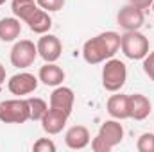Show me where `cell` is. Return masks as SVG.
Here are the masks:
<instances>
[{"label": "cell", "instance_id": "10", "mask_svg": "<svg viewBox=\"0 0 154 152\" xmlns=\"http://www.w3.org/2000/svg\"><path fill=\"white\" fill-rule=\"evenodd\" d=\"M70 114H66L61 109H56V108H48L47 113L41 116V127L47 134H59L63 131V127L66 125V120H68Z\"/></svg>", "mask_w": 154, "mask_h": 152}, {"label": "cell", "instance_id": "20", "mask_svg": "<svg viewBox=\"0 0 154 152\" xmlns=\"http://www.w3.org/2000/svg\"><path fill=\"white\" fill-rule=\"evenodd\" d=\"M41 9H45L47 13H54V11H61L65 5V0H36Z\"/></svg>", "mask_w": 154, "mask_h": 152}, {"label": "cell", "instance_id": "13", "mask_svg": "<svg viewBox=\"0 0 154 152\" xmlns=\"http://www.w3.org/2000/svg\"><path fill=\"white\" fill-rule=\"evenodd\" d=\"M65 143L72 150H82L90 143V131L84 125H74L65 134Z\"/></svg>", "mask_w": 154, "mask_h": 152}, {"label": "cell", "instance_id": "1", "mask_svg": "<svg viewBox=\"0 0 154 152\" xmlns=\"http://www.w3.org/2000/svg\"><path fill=\"white\" fill-rule=\"evenodd\" d=\"M120 48V34L106 31L88 39L82 47V57L88 65H99L115 56Z\"/></svg>", "mask_w": 154, "mask_h": 152}, {"label": "cell", "instance_id": "23", "mask_svg": "<svg viewBox=\"0 0 154 152\" xmlns=\"http://www.w3.org/2000/svg\"><path fill=\"white\" fill-rule=\"evenodd\" d=\"M91 149H93V152H109L111 150V147H109L99 134L91 140Z\"/></svg>", "mask_w": 154, "mask_h": 152}, {"label": "cell", "instance_id": "26", "mask_svg": "<svg viewBox=\"0 0 154 152\" xmlns=\"http://www.w3.org/2000/svg\"><path fill=\"white\" fill-rule=\"evenodd\" d=\"M14 2H32V0H14Z\"/></svg>", "mask_w": 154, "mask_h": 152}, {"label": "cell", "instance_id": "3", "mask_svg": "<svg viewBox=\"0 0 154 152\" xmlns=\"http://www.w3.org/2000/svg\"><path fill=\"white\" fill-rule=\"evenodd\" d=\"M120 48H122L124 56L133 61L143 59L149 54V39L140 31H125L120 36Z\"/></svg>", "mask_w": 154, "mask_h": 152}, {"label": "cell", "instance_id": "22", "mask_svg": "<svg viewBox=\"0 0 154 152\" xmlns=\"http://www.w3.org/2000/svg\"><path fill=\"white\" fill-rule=\"evenodd\" d=\"M143 72H145V75L149 77L151 81H154V50L152 52H149L145 57H143Z\"/></svg>", "mask_w": 154, "mask_h": 152}, {"label": "cell", "instance_id": "14", "mask_svg": "<svg viewBox=\"0 0 154 152\" xmlns=\"http://www.w3.org/2000/svg\"><path fill=\"white\" fill-rule=\"evenodd\" d=\"M152 111V104L151 100L142 95V93H134V95H129V113L131 118L134 120H145Z\"/></svg>", "mask_w": 154, "mask_h": 152}, {"label": "cell", "instance_id": "28", "mask_svg": "<svg viewBox=\"0 0 154 152\" xmlns=\"http://www.w3.org/2000/svg\"><path fill=\"white\" fill-rule=\"evenodd\" d=\"M151 7H152V13H154V2H152V5H151Z\"/></svg>", "mask_w": 154, "mask_h": 152}, {"label": "cell", "instance_id": "18", "mask_svg": "<svg viewBox=\"0 0 154 152\" xmlns=\"http://www.w3.org/2000/svg\"><path fill=\"white\" fill-rule=\"evenodd\" d=\"M27 100H29V108H31V120H41V116L48 109L47 102L43 99H38V97H31Z\"/></svg>", "mask_w": 154, "mask_h": 152}, {"label": "cell", "instance_id": "11", "mask_svg": "<svg viewBox=\"0 0 154 152\" xmlns=\"http://www.w3.org/2000/svg\"><path fill=\"white\" fill-rule=\"evenodd\" d=\"M99 136L113 149L115 145H118L122 140H124V127H122V123L113 118V120H106L102 125H100V129H99Z\"/></svg>", "mask_w": 154, "mask_h": 152}, {"label": "cell", "instance_id": "21", "mask_svg": "<svg viewBox=\"0 0 154 152\" xmlns=\"http://www.w3.org/2000/svg\"><path fill=\"white\" fill-rule=\"evenodd\" d=\"M34 152H56V143L50 138H39L38 141L32 145Z\"/></svg>", "mask_w": 154, "mask_h": 152}, {"label": "cell", "instance_id": "25", "mask_svg": "<svg viewBox=\"0 0 154 152\" xmlns=\"http://www.w3.org/2000/svg\"><path fill=\"white\" fill-rule=\"evenodd\" d=\"M5 81V68H4V65L0 63V84Z\"/></svg>", "mask_w": 154, "mask_h": 152}, {"label": "cell", "instance_id": "2", "mask_svg": "<svg viewBox=\"0 0 154 152\" xmlns=\"http://www.w3.org/2000/svg\"><path fill=\"white\" fill-rule=\"evenodd\" d=\"M11 9H13V14L20 22L27 23L29 29L36 34H45L52 27V18L48 16L45 9H41L38 4H34V0L32 2H14L13 0Z\"/></svg>", "mask_w": 154, "mask_h": 152}, {"label": "cell", "instance_id": "19", "mask_svg": "<svg viewBox=\"0 0 154 152\" xmlns=\"http://www.w3.org/2000/svg\"><path fill=\"white\" fill-rule=\"evenodd\" d=\"M138 152H154V132H143L136 141Z\"/></svg>", "mask_w": 154, "mask_h": 152}, {"label": "cell", "instance_id": "4", "mask_svg": "<svg viewBox=\"0 0 154 152\" xmlns=\"http://www.w3.org/2000/svg\"><path fill=\"white\" fill-rule=\"evenodd\" d=\"M31 120L29 100L25 99H13L0 102V122L4 123H25Z\"/></svg>", "mask_w": 154, "mask_h": 152}, {"label": "cell", "instance_id": "8", "mask_svg": "<svg viewBox=\"0 0 154 152\" xmlns=\"http://www.w3.org/2000/svg\"><path fill=\"white\" fill-rule=\"evenodd\" d=\"M38 77L34 74H29V72H20L16 75H13L7 81V90L13 93V95H29L32 93L36 88H38Z\"/></svg>", "mask_w": 154, "mask_h": 152}, {"label": "cell", "instance_id": "12", "mask_svg": "<svg viewBox=\"0 0 154 152\" xmlns=\"http://www.w3.org/2000/svg\"><path fill=\"white\" fill-rule=\"evenodd\" d=\"M74 91L66 86H57L52 95H50V108H56V109H61L66 114L72 113V108H74Z\"/></svg>", "mask_w": 154, "mask_h": 152}, {"label": "cell", "instance_id": "17", "mask_svg": "<svg viewBox=\"0 0 154 152\" xmlns=\"http://www.w3.org/2000/svg\"><path fill=\"white\" fill-rule=\"evenodd\" d=\"M20 32H22V23H20V20L16 16L0 20V39L2 41H5V43L14 41L20 36Z\"/></svg>", "mask_w": 154, "mask_h": 152}, {"label": "cell", "instance_id": "5", "mask_svg": "<svg viewBox=\"0 0 154 152\" xmlns=\"http://www.w3.org/2000/svg\"><path fill=\"white\" fill-rule=\"evenodd\" d=\"M127 81V68L120 59H108L102 68V86L104 90L116 93L124 88Z\"/></svg>", "mask_w": 154, "mask_h": 152}, {"label": "cell", "instance_id": "6", "mask_svg": "<svg viewBox=\"0 0 154 152\" xmlns=\"http://www.w3.org/2000/svg\"><path fill=\"white\" fill-rule=\"evenodd\" d=\"M11 65L16 68H29L38 57V47L31 39H20L11 48Z\"/></svg>", "mask_w": 154, "mask_h": 152}, {"label": "cell", "instance_id": "15", "mask_svg": "<svg viewBox=\"0 0 154 152\" xmlns=\"http://www.w3.org/2000/svg\"><path fill=\"white\" fill-rule=\"evenodd\" d=\"M106 109L116 120L131 118V113H129V95H122V93L120 95H111L108 99Z\"/></svg>", "mask_w": 154, "mask_h": 152}, {"label": "cell", "instance_id": "27", "mask_svg": "<svg viewBox=\"0 0 154 152\" xmlns=\"http://www.w3.org/2000/svg\"><path fill=\"white\" fill-rule=\"evenodd\" d=\"M2 4H5V0H0V5H2Z\"/></svg>", "mask_w": 154, "mask_h": 152}, {"label": "cell", "instance_id": "7", "mask_svg": "<svg viewBox=\"0 0 154 152\" xmlns=\"http://www.w3.org/2000/svg\"><path fill=\"white\" fill-rule=\"evenodd\" d=\"M36 47H38V56L45 63H56L63 52V45H61L59 38L54 34H48V32L41 34Z\"/></svg>", "mask_w": 154, "mask_h": 152}, {"label": "cell", "instance_id": "9", "mask_svg": "<svg viewBox=\"0 0 154 152\" xmlns=\"http://www.w3.org/2000/svg\"><path fill=\"white\" fill-rule=\"evenodd\" d=\"M116 22L124 31H138L143 25V11L131 4L124 5L116 14Z\"/></svg>", "mask_w": 154, "mask_h": 152}, {"label": "cell", "instance_id": "16", "mask_svg": "<svg viewBox=\"0 0 154 152\" xmlns=\"http://www.w3.org/2000/svg\"><path fill=\"white\" fill-rule=\"evenodd\" d=\"M38 79L45 86H59L65 81V72L56 63H45L38 72Z\"/></svg>", "mask_w": 154, "mask_h": 152}, {"label": "cell", "instance_id": "24", "mask_svg": "<svg viewBox=\"0 0 154 152\" xmlns=\"http://www.w3.org/2000/svg\"><path fill=\"white\" fill-rule=\"evenodd\" d=\"M154 0H129V4L131 5H134V7H138V9H149L151 5H152Z\"/></svg>", "mask_w": 154, "mask_h": 152}]
</instances>
